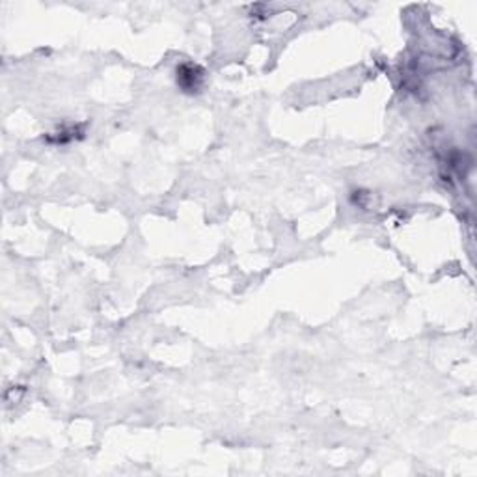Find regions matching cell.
Segmentation results:
<instances>
[{"label": "cell", "mask_w": 477, "mask_h": 477, "mask_svg": "<svg viewBox=\"0 0 477 477\" xmlns=\"http://www.w3.org/2000/svg\"><path fill=\"white\" fill-rule=\"evenodd\" d=\"M178 84L183 92H198L203 84V71L194 63H183L178 68Z\"/></svg>", "instance_id": "obj_1"}]
</instances>
